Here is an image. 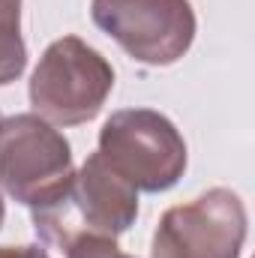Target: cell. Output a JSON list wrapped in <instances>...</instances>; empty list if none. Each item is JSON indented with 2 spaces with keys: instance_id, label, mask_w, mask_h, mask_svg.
<instances>
[{
  "instance_id": "obj_1",
  "label": "cell",
  "mask_w": 255,
  "mask_h": 258,
  "mask_svg": "<svg viewBox=\"0 0 255 258\" xmlns=\"http://www.w3.org/2000/svg\"><path fill=\"white\" fill-rule=\"evenodd\" d=\"M138 219V192L99 156L90 153L72 174L66 192L33 210V228L45 243L63 249L75 237H120Z\"/></svg>"
},
{
  "instance_id": "obj_2",
  "label": "cell",
  "mask_w": 255,
  "mask_h": 258,
  "mask_svg": "<svg viewBox=\"0 0 255 258\" xmlns=\"http://www.w3.org/2000/svg\"><path fill=\"white\" fill-rule=\"evenodd\" d=\"M114 90V66L78 36L54 39L30 75V105L51 126L93 120Z\"/></svg>"
},
{
  "instance_id": "obj_3",
  "label": "cell",
  "mask_w": 255,
  "mask_h": 258,
  "mask_svg": "<svg viewBox=\"0 0 255 258\" xmlns=\"http://www.w3.org/2000/svg\"><path fill=\"white\" fill-rule=\"evenodd\" d=\"M96 153L135 192H168L186 171L180 129L153 108L114 111L99 129Z\"/></svg>"
},
{
  "instance_id": "obj_4",
  "label": "cell",
  "mask_w": 255,
  "mask_h": 258,
  "mask_svg": "<svg viewBox=\"0 0 255 258\" xmlns=\"http://www.w3.org/2000/svg\"><path fill=\"white\" fill-rule=\"evenodd\" d=\"M72 147L39 114L0 117V186L30 210L51 207L72 180Z\"/></svg>"
},
{
  "instance_id": "obj_5",
  "label": "cell",
  "mask_w": 255,
  "mask_h": 258,
  "mask_svg": "<svg viewBox=\"0 0 255 258\" xmlns=\"http://www.w3.org/2000/svg\"><path fill=\"white\" fill-rule=\"evenodd\" d=\"M90 18L144 66L177 63L198 27L189 0H90Z\"/></svg>"
},
{
  "instance_id": "obj_6",
  "label": "cell",
  "mask_w": 255,
  "mask_h": 258,
  "mask_svg": "<svg viewBox=\"0 0 255 258\" xmlns=\"http://www.w3.org/2000/svg\"><path fill=\"white\" fill-rule=\"evenodd\" d=\"M243 243L246 207L237 192L216 186L162 213L150 258H240Z\"/></svg>"
},
{
  "instance_id": "obj_7",
  "label": "cell",
  "mask_w": 255,
  "mask_h": 258,
  "mask_svg": "<svg viewBox=\"0 0 255 258\" xmlns=\"http://www.w3.org/2000/svg\"><path fill=\"white\" fill-rule=\"evenodd\" d=\"M27 66L21 36V0H0V87L12 84Z\"/></svg>"
},
{
  "instance_id": "obj_8",
  "label": "cell",
  "mask_w": 255,
  "mask_h": 258,
  "mask_svg": "<svg viewBox=\"0 0 255 258\" xmlns=\"http://www.w3.org/2000/svg\"><path fill=\"white\" fill-rule=\"evenodd\" d=\"M66 258H135L120 252L114 237H75L63 246Z\"/></svg>"
},
{
  "instance_id": "obj_9",
  "label": "cell",
  "mask_w": 255,
  "mask_h": 258,
  "mask_svg": "<svg viewBox=\"0 0 255 258\" xmlns=\"http://www.w3.org/2000/svg\"><path fill=\"white\" fill-rule=\"evenodd\" d=\"M0 258H51L42 246H0Z\"/></svg>"
},
{
  "instance_id": "obj_10",
  "label": "cell",
  "mask_w": 255,
  "mask_h": 258,
  "mask_svg": "<svg viewBox=\"0 0 255 258\" xmlns=\"http://www.w3.org/2000/svg\"><path fill=\"white\" fill-rule=\"evenodd\" d=\"M3 216H6V204H3V198H0V225H3Z\"/></svg>"
}]
</instances>
